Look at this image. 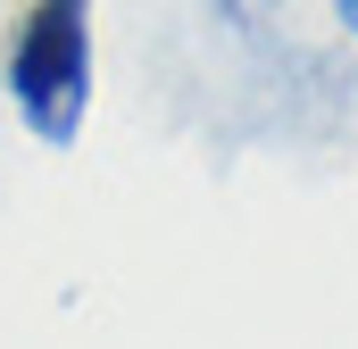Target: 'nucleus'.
Segmentation results:
<instances>
[{
    "label": "nucleus",
    "instance_id": "obj_1",
    "mask_svg": "<svg viewBox=\"0 0 358 349\" xmlns=\"http://www.w3.org/2000/svg\"><path fill=\"white\" fill-rule=\"evenodd\" d=\"M17 117L42 142H76L92 108V0H34L8 42Z\"/></svg>",
    "mask_w": 358,
    "mask_h": 349
},
{
    "label": "nucleus",
    "instance_id": "obj_2",
    "mask_svg": "<svg viewBox=\"0 0 358 349\" xmlns=\"http://www.w3.org/2000/svg\"><path fill=\"white\" fill-rule=\"evenodd\" d=\"M334 8H342V25H350V34H358V0H334Z\"/></svg>",
    "mask_w": 358,
    "mask_h": 349
}]
</instances>
